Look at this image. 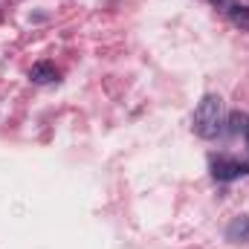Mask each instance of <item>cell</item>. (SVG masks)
Returning <instances> with one entry per match:
<instances>
[{"label":"cell","mask_w":249,"mask_h":249,"mask_svg":"<svg viewBox=\"0 0 249 249\" xmlns=\"http://www.w3.org/2000/svg\"><path fill=\"white\" fill-rule=\"evenodd\" d=\"M226 238H229L232 244H249V217L232 220L229 229H226Z\"/></svg>","instance_id":"cell-3"},{"label":"cell","mask_w":249,"mask_h":249,"mask_svg":"<svg viewBox=\"0 0 249 249\" xmlns=\"http://www.w3.org/2000/svg\"><path fill=\"white\" fill-rule=\"evenodd\" d=\"M247 142H249V133H247Z\"/></svg>","instance_id":"cell-7"},{"label":"cell","mask_w":249,"mask_h":249,"mask_svg":"<svg viewBox=\"0 0 249 249\" xmlns=\"http://www.w3.org/2000/svg\"><path fill=\"white\" fill-rule=\"evenodd\" d=\"M229 18H232V23L249 29V9L247 6H229Z\"/></svg>","instance_id":"cell-5"},{"label":"cell","mask_w":249,"mask_h":249,"mask_svg":"<svg viewBox=\"0 0 249 249\" xmlns=\"http://www.w3.org/2000/svg\"><path fill=\"white\" fill-rule=\"evenodd\" d=\"M223 127V105L217 96H203V102L197 105L194 110V119H191V130L200 136V139H214Z\"/></svg>","instance_id":"cell-1"},{"label":"cell","mask_w":249,"mask_h":249,"mask_svg":"<svg viewBox=\"0 0 249 249\" xmlns=\"http://www.w3.org/2000/svg\"><path fill=\"white\" fill-rule=\"evenodd\" d=\"M29 78H32V81H38V84H50V81H55V78H58V72H55V67H53L50 61H38L35 67H32Z\"/></svg>","instance_id":"cell-4"},{"label":"cell","mask_w":249,"mask_h":249,"mask_svg":"<svg viewBox=\"0 0 249 249\" xmlns=\"http://www.w3.org/2000/svg\"><path fill=\"white\" fill-rule=\"evenodd\" d=\"M249 168L241 160H232V157H214L212 160V177L220 180V183H229V180H238L244 177Z\"/></svg>","instance_id":"cell-2"},{"label":"cell","mask_w":249,"mask_h":249,"mask_svg":"<svg viewBox=\"0 0 249 249\" xmlns=\"http://www.w3.org/2000/svg\"><path fill=\"white\" fill-rule=\"evenodd\" d=\"M232 130H235V133H249V116L247 113H232Z\"/></svg>","instance_id":"cell-6"}]
</instances>
